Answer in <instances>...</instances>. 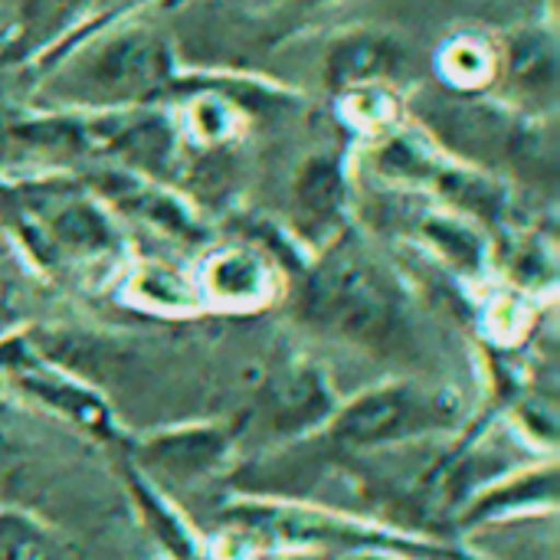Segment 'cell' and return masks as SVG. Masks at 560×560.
Returning a JSON list of instances; mask_svg holds the SVG:
<instances>
[{
    "mask_svg": "<svg viewBox=\"0 0 560 560\" xmlns=\"http://www.w3.org/2000/svg\"><path fill=\"white\" fill-rule=\"evenodd\" d=\"M56 236L72 243V246H102L108 243L105 223L89 210V207H69L66 213L56 217Z\"/></svg>",
    "mask_w": 560,
    "mask_h": 560,
    "instance_id": "cell-8",
    "label": "cell"
},
{
    "mask_svg": "<svg viewBox=\"0 0 560 560\" xmlns=\"http://www.w3.org/2000/svg\"><path fill=\"white\" fill-rule=\"evenodd\" d=\"M322 407H328V397L322 394L318 381L308 374H292L289 381L279 384L276 397H272V413L279 427H302L308 420H315L322 413Z\"/></svg>",
    "mask_w": 560,
    "mask_h": 560,
    "instance_id": "cell-6",
    "label": "cell"
},
{
    "mask_svg": "<svg viewBox=\"0 0 560 560\" xmlns=\"http://www.w3.org/2000/svg\"><path fill=\"white\" fill-rule=\"evenodd\" d=\"M305 318L368 348L400 338V302L390 282L358 253H335L305 289Z\"/></svg>",
    "mask_w": 560,
    "mask_h": 560,
    "instance_id": "cell-1",
    "label": "cell"
},
{
    "mask_svg": "<svg viewBox=\"0 0 560 560\" xmlns=\"http://www.w3.org/2000/svg\"><path fill=\"white\" fill-rule=\"evenodd\" d=\"M0 560H69L59 541L26 515H0Z\"/></svg>",
    "mask_w": 560,
    "mask_h": 560,
    "instance_id": "cell-5",
    "label": "cell"
},
{
    "mask_svg": "<svg viewBox=\"0 0 560 560\" xmlns=\"http://www.w3.org/2000/svg\"><path fill=\"white\" fill-rule=\"evenodd\" d=\"M154 463H161L167 472L187 479L197 476L203 469L213 466L217 456H223V440L213 433H184V436H171L151 446Z\"/></svg>",
    "mask_w": 560,
    "mask_h": 560,
    "instance_id": "cell-4",
    "label": "cell"
},
{
    "mask_svg": "<svg viewBox=\"0 0 560 560\" xmlns=\"http://www.w3.org/2000/svg\"><path fill=\"white\" fill-rule=\"evenodd\" d=\"M427 236H433V243L463 269H479L482 262V246L469 230H459L456 223L446 220H430L427 223Z\"/></svg>",
    "mask_w": 560,
    "mask_h": 560,
    "instance_id": "cell-7",
    "label": "cell"
},
{
    "mask_svg": "<svg viewBox=\"0 0 560 560\" xmlns=\"http://www.w3.org/2000/svg\"><path fill=\"white\" fill-rule=\"evenodd\" d=\"M207 285L226 302H256L266 292V269L256 256L233 249L217 256L207 269Z\"/></svg>",
    "mask_w": 560,
    "mask_h": 560,
    "instance_id": "cell-3",
    "label": "cell"
},
{
    "mask_svg": "<svg viewBox=\"0 0 560 560\" xmlns=\"http://www.w3.org/2000/svg\"><path fill=\"white\" fill-rule=\"evenodd\" d=\"M453 420H456L453 404L440 400L436 394L394 384L358 397L348 410L338 413L331 433L335 440L351 446H381L417 433L443 430Z\"/></svg>",
    "mask_w": 560,
    "mask_h": 560,
    "instance_id": "cell-2",
    "label": "cell"
}]
</instances>
